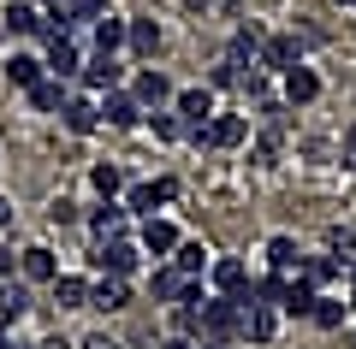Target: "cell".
<instances>
[{"label": "cell", "instance_id": "7", "mask_svg": "<svg viewBox=\"0 0 356 349\" xmlns=\"http://www.w3.org/2000/svg\"><path fill=\"white\" fill-rule=\"evenodd\" d=\"M60 119H65V130H72V137H89V130L102 125V107H95L89 95H72V101L60 107Z\"/></svg>", "mask_w": 356, "mask_h": 349}, {"label": "cell", "instance_id": "37", "mask_svg": "<svg viewBox=\"0 0 356 349\" xmlns=\"http://www.w3.org/2000/svg\"><path fill=\"white\" fill-rule=\"evenodd\" d=\"M83 349H119V343H113V337H107V332H95V337H89Z\"/></svg>", "mask_w": 356, "mask_h": 349}, {"label": "cell", "instance_id": "28", "mask_svg": "<svg viewBox=\"0 0 356 349\" xmlns=\"http://www.w3.org/2000/svg\"><path fill=\"white\" fill-rule=\"evenodd\" d=\"M184 284H191V278L178 273V266H154V302H178Z\"/></svg>", "mask_w": 356, "mask_h": 349}, {"label": "cell", "instance_id": "32", "mask_svg": "<svg viewBox=\"0 0 356 349\" xmlns=\"http://www.w3.org/2000/svg\"><path fill=\"white\" fill-rule=\"evenodd\" d=\"M309 320H315L321 332H339V325H344V302H332V296H321V302H315V314H309Z\"/></svg>", "mask_w": 356, "mask_h": 349}, {"label": "cell", "instance_id": "41", "mask_svg": "<svg viewBox=\"0 0 356 349\" xmlns=\"http://www.w3.org/2000/svg\"><path fill=\"white\" fill-rule=\"evenodd\" d=\"M6 349H30V343H6Z\"/></svg>", "mask_w": 356, "mask_h": 349}, {"label": "cell", "instance_id": "16", "mask_svg": "<svg viewBox=\"0 0 356 349\" xmlns=\"http://www.w3.org/2000/svg\"><path fill=\"white\" fill-rule=\"evenodd\" d=\"M119 77H125V65H119L113 53H95V60L83 65V77H77V83H83V89H113Z\"/></svg>", "mask_w": 356, "mask_h": 349}, {"label": "cell", "instance_id": "23", "mask_svg": "<svg viewBox=\"0 0 356 349\" xmlns=\"http://www.w3.org/2000/svg\"><path fill=\"white\" fill-rule=\"evenodd\" d=\"M30 101H36V107H42V112H60V107H65V101H72V89H65V83H60V77H42V83H36V89H30Z\"/></svg>", "mask_w": 356, "mask_h": 349}, {"label": "cell", "instance_id": "33", "mask_svg": "<svg viewBox=\"0 0 356 349\" xmlns=\"http://www.w3.org/2000/svg\"><path fill=\"white\" fill-rule=\"evenodd\" d=\"M255 53H261V30H238V36H232V65L255 60Z\"/></svg>", "mask_w": 356, "mask_h": 349}, {"label": "cell", "instance_id": "38", "mask_svg": "<svg viewBox=\"0 0 356 349\" xmlns=\"http://www.w3.org/2000/svg\"><path fill=\"white\" fill-rule=\"evenodd\" d=\"M166 349H196V343H191V337H184V332H178V337H172V343H166Z\"/></svg>", "mask_w": 356, "mask_h": 349}, {"label": "cell", "instance_id": "35", "mask_svg": "<svg viewBox=\"0 0 356 349\" xmlns=\"http://www.w3.org/2000/svg\"><path fill=\"white\" fill-rule=\"evenodd\" d=\"M238 77H243V65H214V77H208V83H214V89H238Z\"/></svg>", "mask_w": 356, "mask_h": 349}, {"label": "cell", "instance_id": "2", "mask_svg": "<svg viewBox=\"0 0 356 349\" xmlns=\"http://www.w3.org/2000/svg\"><path fill=\"white\" fill-rule=\"evenodd\" d=\"M315 36H273L261 42V71H291V65H303V48Z\"/></svg>", "mask_w": 356, "mask_h": 349}, {"label": "cell", "instance_id": "24", "mask_svg": "<svg viewBox=\"0 0 356 349\" xmlns=\"http://www.w3.org/2000/svg\"><path fill=\"white\" fill-rule=\"evenodd\" d=\"M54 302H60V308H89V284L72 278V273H60L54 278Z\"/></svg>", "mask_w": 356, "mask_h": 349}, {"label": "cell", "instance_id": "44", "mask_svg": "<svg viewBox=\"0 0 356 349\" xmlns=\"http://www.w3.org/2000/svg\"><path fill=\"white\" fill-rule=\"evenodd\" d=\"M350 302H356V284H350Z\"/></svg>", "mask_w": 356, "mask_h": 349}, {"label": "cell", "instance_id": "13", "mask_svg": "<svg viewBox=\"0 0 356 349\" xmlns=\"http://www.w3.org/2000/svg\"><path fill=\"white\" fill-rule=\"evenodd\" d=\"M178 249V225L172 219H143V255H172Z\"/></svg>", "mask_w": 356, "mask_h": 349}, {"label": "cell", "instance_id": "3", "mask_svg": "<svg viewBox=\"0 0 356 349\" xmlns=\"http://www.w3.org/2000/svg\"><path fill=\"white\" fill-rule=\"evenodd\" d=\"M89 261L102 266V273H119V278H131V273H137V261H143V249H137V243H125V237H113V243H102V249L89 255Z\"/></svg>", "mask_w": 356, "mask_h": 349}, {"label": "cell", "instance_id": "11", "mask_svg": "<svg viewBox=\"0 0 356 349\" xmlns=\"http://www.w3.org/2000/svg\"><path fill=\"white\" fill-rule=\"evenodd\" d=\"M102 119L113 130H131L143 119V107H137V95H119V89H107V101H102Z\"/></svg>", "mask_w": 356, "mask_h": 349}, {"label": "cell", "instance_id": "17", "mask_svg": "<svg viewBox=\"0 0 356 349\" xmlns=\"http://www.w3.org/2000/svg\"><path fill=\"white\" fill-rule=\"evenodd\" d=\"M125 42H131V53H137V60H154V53H161V24H154V18H131Z\"/></svg>", "mask_w": 356, "mask_h": 349}, {"label": "cell", "instance_id": "30", "mask_svg": "<svg viewBox=\"0 0 356 349\" xmlns=\"http://www.w3.org/2000/svg\"><path fill=\"white\" fill-rule=\"evenodd\" d=\"M172 266H178V273H184V278H196V273H202V266H214V261H208V255H202V243H178V249H172Z\"/></svg>", "mask_w": 356, "mask_h": 349}, {"label": "cell", "instance_id": "26", "mask_svg": "<svg viewBox=\"0 0 356 349\" xmlns=\"http://www.w3.org/2000/svg\"><path fill=\"white\" fill-rule=\"evenodd\" d=\"M267 261H273V273H297V266H303V249H297L291 237H273L267 243Z\"/></svg>", "mask_w": 356, "mask_h": 349}, {"label": "cell", "instance_id": "1", "mask_svg": "<svg viewBox=\"0 0 356 349\" xmlns=\"http://www.w3.org/2000/svg\"><path fill=\"white\" fill-rule=\"evenodd\" d=\"M202 332H208V337L243 332V302H238V296H214V302L202 308Z\"/></svg>", "mask_w": 356, "mask_h": 349}, {"label": "cell", "instance_id": "12", "mask_svg": "<svg viewBox=\"0 0 356 349\" xmlns=\"http://www.w3.org/2000/svg\"><path fill=\"white\" fill-rule=\"evenodd\" d=\"M315 95H321V77L309 71V65H291V71H285V107H309Z\"/></svg>", "mask_w": 356, "mask_h": 349}, {"label": "cell", "instance_id": "42", "mask_svg": "<svg viewBox=\"0 0 356 349\" xmlns=\"http://www.w3.org/2000/svg\"><path fill=\"white\" fill-rule=\"evenodd\" d=\"M350 148H356V125H350Z\"/></svg>", "mask_w": 356, "mask_h": 349}, {"label": "cell", "instance_id": "10", "mask_svg": "<svg viewBox=\"0 0 356 349\" xmlns=\"http://www.w3.org/2000/svg\"><path fill=\"white\" fill-rule=\"evenodd\" d=\"M172 196H178L172 178H154V184H131V207H125V213H154L161 201H172Z\"/></svg>", "mask_w": 356, "mask_h": 349}, {"label": "cell", "instance_id": "27", "mask_svg": "<svg viewBox=\"0 0 356 349\" xmlns=\"http://www.w3.org/2000/svg\"><path fill=\"white\" fill-rule=\"evenodd\" d=\"M6 24H13V36H36V30H42V12L30 6V0H13V6H6Z\"/></svg>", "mask_w": 356, "mask_h": 349}, {"label": "cell", "instance_id": "22", "mask_svg": "<svg viewBox=\"0 0 356 349\" xmlns=\"http://www.w3.org/2000/svg\"><path fill=\"white\" fill-rule=\"evenodd\" d=\"M315 302H321V290H309L303 278H291V290H285L280 314H291V320H303V314H315Z\"/></svg>", "mask_w": 356, "mask_h": 349}, {"label": "cell", "instance_id": "21", "mask_svg": "<svg viewBox=\"0 0 356 349\" xmlns=\"http://www.w3.org/2000/svg\"><path fill=\"white\" fill-rule=\"evenodd\" d=\"M125 18H95V30H89V42H95V53H119L125 48Z\"/></svg>", "mask_w": 356, "mask_h": 349}, {"label": "cell", "instance_id": "36", "mask_svg": "<svg viewBox=\"0 0 356 349\" xmlns=\"http://www.w3.org/2000/svg\"><path fill=\"white\" fill-rule=\"evenodd\" d=\"M13 266H18V255L6 249V243H0V278H13Z\"/></svg>", "mask_w": 356, "mask_h": 349}, {"label": "cell", "instance_id": "19", "mask_svg": "<svg viewBox=\"0 0 356 349\" xmlns=\"http://www.w3.org/2000/svg\"><path fill=\"white\" fill-rule=\"evenodd\" d=\"M48 71L60 77V83L83 77V60H77V42H72V36H65V42H54V48H48Z\"/></svg>", "mask_w": 356, "mask_h": 349}, {"label": "cell", "instance_id": "25", "mask_svg": "<svg viewBox=\"0 0 356 349\" xmlns=\"http://www.w3.org/2000/svg\"><path fill=\"white\" fill-rule=\"evenodd\" d=\"M6 83H13V89H36V83H42V60L13 53V65H6Z\"/></svg>", "mask_w": 356, "mask_h": 349}, {"label": "cell", "instance_id": "14", "mask_svg": "<svg viewBox=\"0 0 356 349\" xmlns=\"http://www.w3.org/2000/svg\"><path fill=\"white\" fill-rule=\"evenodd\" d=\"M18 273H24L30 284H54V278H60V261H54V249H24L18 255Z\"/></svg>", "mask_w": 356, "mask_h": 349}, {"label": "cell", "instance_id": "39", "mask_svg": "<svg viewBox=\"0 0 356 349\" xmlns=\"http://www.w3.org/2000/svg\"><path fill=\"white\" fill-rule=\"evenodd\" d=\"M6 219H13V201H6V196H0V225H6Z\"/></svg>", "mask_w": 356, "mask_h": 349}, {"label": "cell", "instance_id": "43", "mask_svg": "<svg viewBox=\"0 0 356 349\" xmlns=\"http://www.w3.org/2000/svg\"><path fill=\"white\" fill-rule=\"evenodd\" d=\"M208 349H226V343H208Z\"/></svg>", "mask_w": 356, "mask_h": 349}, {"label": "cell", "instance_id": "9", "mask_svg": "<svg viewBox=\"0 0 356 349\" xmlns=\"http://www.w3.org/2000/svg\"><path fill=\"white\" fill-rule=\"evenodd\" d=\"M172 107H178L184 125H208V119H214V95H208V89H178Z\"/></svg>", "mask_w": 356, "mask_h": 349}, {"label": "cell", "instance_id": "18", "mask_svg": "<svg viewBox=\"0 0 356 349\" xmlns=\"http://www.w3.org/2000/svg\"><path fill=\"white\" fill-rule=\"evenodd\" d=\"M339 273H344V266L332 261V255H303V266H297V278H303L309 290H327V284H332Z\"/></svg>", "mask_w": 356, "mask_h": 349}, {"label": "cell", "instance_id": "20", "mask_svg": "<svg viewBox=\"0 0 356 349\" xmlns=\"http://www.w3.org/2000/svg\"><path fill=\"white\" fill-rule=\"evenodd\" d=\"M89 231L102 243H113V237H125V207H113V201H102V207L89 213Z\"/></svg>", "mask_w": 356, "mask_h": 349}, {"label": "cell", "instance_id": "46", "mask_svg": "<svg viewBox=\"0 0 356 349\" xmlns=\"http://www.w3.org/2000/svg\"><path fill=\"white\" fill-rule=\"evenodd\" d=\"M344 6H356V0H344Z\"/></svg>", "mask_w": 356, "mask_h": 349}, {"label": "cell", "instance_id": "40", "mask_svg": "<svg viewBox=\"0 0 356 349\" xmlns=\"http://www.w3.org/2000/svg\"><path fill=\"white\" fill-rule=\"evenodd\" d=\"M36 349H60V343H36Z\"/></svg>", "mask_w": 356, "mask_h": 349}, {"label": "cell", "instance_id": "45", "mask_svg": "<svg viewBox=\"0 0 356 349\" xmlns=\"http://www.w3.org/2000/svg\"><path fill=\"white\" fill-rule=\"evenodd\" d=\"M48 6H60V0H48Z\"/></svg>", "mask_w": 356, "mask_h": 349}, {"label": "cell", "instance_id": "31", "mask_svg": "<svg viewBox=\"0 0 356 349\" xmlns=\"http://www.w3.org/2000/svg\"><path fill=\"white\" fill-rule=\"evenodd\" d=\"M89 184H95V189H102V196H107V201H113V196H119V189H125V172H119V166H113V160H102V166H89Z\"/></svg>", "mask_w": 356, "mask_h": 349}, {"label": "cell", "instance_id": "29", "mask_svg": "<svg viewBox=\"0 0 356 349\" xmlns=\"http://www.w3.org/2000/svg\"><path fill=\"white\" fill-rule=\"evenodd\" d=\"M24 308H30V290L24 284H6V290H0V325L24 320Z\"/></svg>", "mask_w": 356, "mask_h": 349}, {"label": "cell", "instance_id": "15", "mask_svg": "<svg viewBox=\"0 0 356 349\" xmlns=\"http://www.w3.org/2000/svg\"><path fill=\"white\" fill-rule=\"evenodd\" d=\"M54 12L65 18V30H72V42H77V30H95V18H102V0H60Z\"/></svg>", "mask_w": 356, "mask_h": 349}, {"label": "cell", "instance_id": "6", "mask_svg": "<svg viewBox=\"0 0 356 349\" xmlns=\"http://www.w3.org/2000/svg\"><path fill=\"white\" fill-rule=\"evenodd\" d=\"M243 137H250V119L243 112H214L208 119V148H238Z\"/></svg>", "mask_w": 356, "mask_h": 349}, {"label": "cell", "instance_id": "4", "mask_svg": "<svg viewBox=\"0 0 356 349\" xmlns=\"http://www.w3.org/2000/svg\"><path fill=\"white\" fill-rule=\"evenodd\" d=\"M208 278H214L220 296H243V290H250V266H243L238 255H220V261L208 266Z\"/></svg>", "mask_w": 356, "mask_h": 349}, {"label": "cell", "instance_id": "5", "mask_svg": "<svg viewBox=\"0 0 356 349\" xmlns=\"http://www.w3.org/2000/svg\"><path fill=\"white\" fill-rule=\"evenodd\" d=\"M131 95H137V107H143V112H161L166 101H172V83H166V77H161V71L149 65V71H137V83H131Z\"/></svg>", "mask_w": 356, "mask_h": 349}, {"label": "cell", "instance_id": "8", "mask_svg": "<svg viewBox=\"0 0 356 349\" xmlns=\"http://www.w3.org/2000/svg\"><path fill=\"white\" fill-rule=\"evenodd\" d=\"M89 302H95V308H107V314H119V308H131V278H119V273H107L102 284H89Z\"/></svg>", "mask_w": 356, "mask_h": 349}, {"label": "cell", "instance_id": "34", "mask_svg": "<svg viewBox=\"0 0 356 349\" xmlns=\"http://www.w3.org/2000/svg\"><path fill=\"white\" fill-rule=\"evenodd\" d=\"M149 125H154V137H161V142L184 137V119H178V112H149Z\"/></svg>", "mask_w": 356, "mask_h": 349}]
</instances>
